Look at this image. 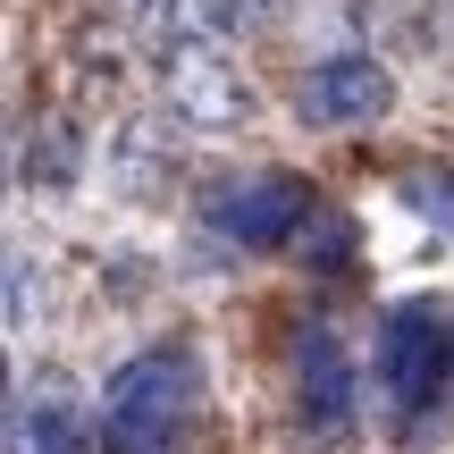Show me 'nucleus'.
I'll return each mask as SVG.
<instances>
[{
	"label": "nucleus",
	"mask_w": 454,
	"mask_h": 454,
	"mask_svg": "<svg viewBox=\"0 0 454 454\" xmlns=\"http://www.w3.org/2000/svg\"><path fill=\"white\" fill-rule=\"evenodd\" d=\"M185 412H194V354L185 345H152V354L118 362L110 387H101V446L110 454H160Z\"/></svg>",
	"instance_id": "f257e3e1"
},
{
	"label": "nucleus",
	"mask_w": 454,
	"mask_h": 454,
	"mask_svg": "<svg viewBox=\"0 0 454 454\" xmlns=\"http://www.w3.org/2000/svg\"><path fill=\"white\" fill-rule=\"evenodd\" d=\"M446 371H454V328H446V311H429V303L379 311V387H387L395 412L438 404V395H446Z\"/></svg>",
	"instance_id": "f03ea898"
},
{
	"label": "nucleus",
	"mask_w": 454,
	"mask_h": 454,
	"mask_svg": "<svg viewBox=\"0 0 454 454\" xmlns=\"http://www.w3.org/2000/svg\"><path fill=\"white\" fill-rule=\"evenodd\" d=\"M202 219H211V236L244 244V253H278V244L303 236V219H311V185L286 177V168H270V177H227V185H211Z\"/></svg>",
	"instance_id": "7ed1b4c3"
},
{
	"label": "nucleus",
	"mask_w": 454,
	"mask_h": 454,
	"mask_svg": "<svg viewBox=\"0 0 454 454\" xmlns=\"http://www.w3.org/2000/svg\"><path fill=\"white\" fill-rule=\"evenodd\" d=\"M387 101H395V76L379 59H362V51H337V59H320L303 84H294L303 127H371Z\"/></svg>",
	"instance_id": "20e7f679"
},
{
	"label": "nucleus",
	"mask_w": 454,
	"mask_h": 454,
	"mask_svg": "<svg viewBox=\"0 0 454 454\" xmlns=\"http://www.w3.org/2000/svg\"><path fill=\"white\" fill-rule=\"evenodd\" d=\"M168 110L185 127H236V118H253V84L227 67L219 43H177L168 51Z\"/></svg>",
	"instance_id": "39448f33"
},
{
	"label": "nucleus",
	"mask_w": 454,
	"mask_h": 454,
	"mask_svg": "<svg viewBox=\"0 0 454 454\" xmlns=\"http://www.w3.org/2000/svg\"><path fill=\"white\" fill-rule=\"evenodd\" d=\"M294 395H303V421L320 446H337L354 429V362H345L337 328H303L294 337Z\"/></svg>",
	"instance_id": "423d86ee"
},
{
	"label": "nucleus",
	"mask_w": 454,
	"mask_h": 454,
	"mask_svg": "<svg viewBox=\"0 0 454 454\" xmlns=\"http://www.w3.org/2000/svg\"><path fill=\"white\" fill-rule=\"evenodd\" d=\"M9 454H84L67 379H43V387H26V395L9 404Z\"/></svg>",
	"instance_id": "0eeeda50"
},
{
	"label": "nucleus",
	"mask_w": 454,
	"mask_h": 454,
	"mask_svg": "<svg viewBox=\"0 0 454 454\" xmlns=\"http://www.w3.org/2000/svg\"><path fill=\"white\" fill-rule=\"evenodd\" d=\"M404 202H412V211H421V219L454 227V177H412V185H404Z\"/></svg>",
	"instance_id": "6e6552de"
}]
</instances>
